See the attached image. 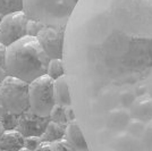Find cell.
Here are the masks:
<instances>
[{
	"label": "cell",
	"instance_id": "ffe728a7",
	"mask_svg": "<svg viewBox=\"0 0 152 151\" xmlns=\"http://www.w3.org/2000/svg\"><path fill=\"white\" fill-rule=\"evenodd\" d=\"M52 151H76L66 140H59L53 143H51Z\"/></svg>",
	"mask_w": 152,
	"mask_h": 151
},
{
	"label": "cell",
	"instance_id": "44dd1931",
	"mask_svg": "<svg viewBox=\"0 0 152 151\" xmlns=\"http://www.w3.org/2000/svg\"><path fill=\"white\" fill-rule=\"evenodd\" d=\"M65 110H66V116H67V118L69 120V123L76 122V115H75V111H74L73 107H72V106H70V107H66Z\"/></svg>",
	"mask_w": 152,
	"mask_h": 151
},
{
	"label": "cell",
	"instance_id": "6da1fadb",
	"mask_svg": "<svg viewBox=\"0 0 152 151\" xmlns=\"http://www.w3.org/2000/svg\"><path fill=\"white\" fill-rule=\"evenodd\" d=\"M110 65L118 106L90 151H152V0H113Z\"/></svg>",
	"mask_w": 152,
	"mask_h": 151
},
{
	"label": "cell",
	"instance_id": "3957f363",
	"mask_svg": "<svg viewBox=\"0 0 152 151\" xmlns=\"http://www.w3.org/2000/svg\"><path fill=\"white\" fill-rule=\"evenodd\" d=\"M78 0H24V12L30 19L49 26L67 25Z\"/></svg>",
	"mask_w": 152,
	"mask_h": 151
},
{
	"label": "cell",
	"instance_id": "5b68a950",
	"mask_svg": "<svg viewBox=\"0 0 152 151\" xmlns=\"http://www.w3.org/2000/svg\"><path fill=\"white\" fill-rule=\"evenodd\" d=\"M0 97L8 113L20 115L30 108L28 83L19 78L7 76L0 83Z\"/></svg>",
	"mask_w": 152,
	"mask_h": 151
},
{
	"label": "cell",
	"instance_id": "277c9868",
	"mask_svg": "<svg viewBox=\"0 0 152 151\" xmlns=\"http://www.w3.org/2000/svg\"><path fill=\"white\" fill-rule=\"evenodd\" d=\"M53 80L49 75H43L28 84L30 110L40 117H49L56 106L53 95Z\"/></svg>",
	"mask_w": 152,
	"mask_h": 151
},
{
	"label": "cell",
	"instance_id": "52a82bcc",
	"mask_svg": "<svg viewBox=\"0 0 152 151\" xmlns=\"http://www.w3.org/2000/svg\"><path fill=\"white\" fill-rule=\"evenodd\" d=\"M67 25H45L37 39L50 59H63V47Z\"/></svg>",
	"mask_w": 152,
	"mask_h": 151
},
{
	"label": "cell",
	"instance_id": "e0dca14e",
	"mask_svg": "<svg viewBox=\"0 0 152 151\" xmlns=\"http://www.w3.org/2000/svg\"><path fill=\"white\" fill-rule=\"evenodd\" d=\"M45 24H42L41 22L35 21V19H28L27 23V27H26V33L28 37H34L37 38L38 34L40 33V31L43 29Z\"/></svg>",
	"mask_w": 152,
	"mask_h": 151
},
{
	"label": "cell",
	"instance_id": "9c48e42d",
	"mask_svg": "<svg viewBox=\"0 0 152 151\" xmlns=\"http://www.w3.org/2000/svg\"><path fill=\"white\" fill-rule=\"evenodd\" d=\"M64 140H66L76 151H90L88 141L76 122H72L67 125Z\"/></svg>",
	"mask_w": 152,
	"mask_h": 151
},
{
	"label": "cell",
	"instance_id": "9a60e30c",
	"mask_svg": "<svg viewBox=\"0 0 152 151\" xmlns=\"http://www.w3.org/2000/svg\"><path fill=\"white\" fill-rule=\"evenodd\" d=\"M65 108L66 107H61V106L56 105V106L53 107V109L51 110L50 116H49V118H50L51 122H55V123L60 124V125H65V126L68 125V124H69V120H68L67 116H66V110H65Z\"/></svg>",
	"mask_w": 152,
	"mask_h": 151
},
{
	"label": "cell",
	"instance_id": "cb8c5ba5",
	"mask_svg": "<svg viewBox=\"0 0 152 151\" xmlns=\"http://www.w3.org/2000/svg\"><path fill=\"white\" fill-rule=\"evenodd\" d=\"M5 127H4V125H2V123H1V120H0V138H1V135L5 133Z\"/></svg>",
	"mask_w": 152,
	"mask_h": 151
},
{
	"label": "cell",
	"instance_id": "4fadbf2b",
	"mask_svg": "<svg viewBox=\"0 0 152 151\" xmlns=\"http://www.w3.org/2000/svg\"><path fill=\"white\" fill-rule=\"evenodd\" d=\"M20 12H24V0H0L1 16H7Z\"/></svg>",
	"mask_w": 152,
	"mask_h": 151
},
{
	"label": "cell",
	"instance_id": "7402d4cb",
	"mask_svg": "<svg viewBox=\"0 0 152 151\" xmlns=\"http://www.w3.org/2000/svg\"><path fill=\"white\" fill-rule=\"evenodd\" d=\"M35 151H52L51 143H49V142H42Z\"/></svg>",
	"mask_w": 152,
	"mask_h": 151
},
{
	"label": "cell",
	"instance_id": "603a6c76",
	"mask_svg": "<svg viewBox=\"0 0 152 151\" xmlns=\"http://www.w3.org/2000/svg\"><path fill=\"white\" fill-rule=\"evenodd\" d=\"M8 113L6 110V108L4 107V103H2V100H1V97H0V120L2 119V117Z\"/></svg>",
	"mask_w": 152,
	"mask_h": 151
},
{
	"label": "cell",
	"instance_id": "484cf974",
	"mask_svg": "<svg viewBox=\"0 0 152 151\" xmlns=\"http://www.w3.org/2000/svg\"><path fill=\"white\" fill-rule=\"evenodd\" d=\"M2 17H4V16H1V15H0V22H1V19H2Z\"/></svg>",
	"mask_w": 152,
	"mask_h": 151
},
{
	"label": "cell",
	"instance_id": "7a4b0ae2",
	"mask_svg": "<svg viewBox=\"0 0 152 151\" xmlns=\"http://www.w3.org/2000/svg\"><path fill=\"white\" fill-rule=\"evenodd\" d=\"M50 58L42 49L39 40L25 37L6 47V70L8 76L32 83L47 74Z\"/></svg>",
	"mask_w": 152,
	"mask_h": 151
},
{
	"label": "cell",
	"instance_id": "4316f807",
	"mask_svg": "<svg viewBox=\"0 0 152 151\" xmlns=\"http://www.w3.org/2000/svg\"><path fill=\"white\" fill-rule=\"evenodd\" d=\"M0 151H1V150H0Z\"/></svg>",
	"mask_w": 152,
	"mask_h": 151
},
{
	"label": "cell",
	"instance_id": "d6986e66",
	"mask_svg": "<svg viewBox=\"0 0 152 151\" xmlns=\"http://www.w3.org/2000/svg\"><path fill=\"white\" fill-rule=\"evenodd\" d=\"M42 143L41 136H27L24 140V147L32 151H35Z\"/></svg>",
	"mask_w": 152,
	"mask_h": 151
},
{
	"label": "cell",
	"instance_id": "d4e9b609",
	"mask_svg": "<svg viewBox=\"0 0 152 151\" xmlns=\"http://www.w3.org/2000/svg\"><path fill=\"white\" fill-rule=\"evenodd\" d=\"M19 151H32V150H30V149H27V148H25V147H24V148H22Z\"/></svg>",
	"mask_w": 152,
	"mask_h": 151
},
{
	"label": "cell",
	"instance_id": "5bb4252c",
	"mask_svg": "<svg viewBox=\"0 0 152 151\" xmlns=\"http://www.w3.org/2000/svg\"><path fill=\"white\" fill-rule=\"evenodd\" d=\"M47 75L50 76L53 81L65 75L63 59H50L47 68Z\"/></svg>",
	"mask_w": 152,
	"mask_h": 151
},
{
	"label": "cell",
	"instance_id": "ac0fdd59",
	"mask_svg": "<svg viewBox=\"0 0 152 151\" xmlns=\"http://www.w3.org/2000/svg\"><path fill=\"white\" fill-rule=\"evenodd\" d=\"M8 74L6 70V47L0 43V83L6 78Z\"/></svg>",
	"mask_w": 152,
	"mask_h": 151
},
{
	"label": "cell",
	"instance_id": "ba28073f",
	"mask_svg": "<svg viewBox=\"0 0 152 151\" xmlns=\"http://www.w3.org/2000/svg\"><path fill=\"white\" fill-rule=\"evenodd\" d=\"M50 118L49 117H40L38 115L33 114L30 110V108L19 115L18 125H17V131H18L24 138L27 136H41L45 133L47 125L49 124Z\"/></svg>",
	"mask_w": 152,
	"mask_h": 151
},
{
	"label": "cell",
	"instance_id": "7c38bea8",
	"mask_svg": "<svg viewBox=\"0 0 152 151\" xmlns=\"http://www.w3.org/2000/svg\"><path fill=\"white\" fill-rule=\"evenodd\" d=\"M66 127L65 125H60L55 122H49V124L47 125L45 133L41 135V140L42 142H49V143H53L56 141L63 140L66 133Z\"/></svg>",
	"mask_w": 152,
	"mask_h": 151
},
{
	"label": "cell",
	"instance_id": "8992f818",
	"mask_svg": "<svg viewBox=\"0 0 152 151\" xmlns=\"http://www.w3.org/2000/svg\"><path fill=\"white\" fill-rule=\"evenodd\" d=\"M28 19L25 12L4 16L0 22V43L8 47L27 37L26 27Z\"/></svg>",
	"mask_w": 152,
	"mask_h": 151
},
{
	"label": "cell",
	"instance_id": "30bf717a",
	"mask_svg": "<svg viewBox=\"0 0 152 151\" xmlns=\"http://www.w3.org/2000/svg\"><path fill=\"white\" fill-rule=\"evenodd\" d=\"M25 138L17 130H9L0 138V150L1 151H19L24 148Z\"/></svg>",
	"mask_w": 152,
	"mask_h": 151
},
{
	"label": "cell",
	"instance_id": "2e32d148",
	"mask_svg": "<svg viewBox=\"0 0 152 151\" xmlns=\"http://www.w3.org/2000/svg\"><path fill=\"white\" fill-rule=\"evenodd\" d=\"M18 119H19V115H14V114L7 113L2 119H1V123L5 127L6 131H9V130H16L17 128V125H18Z\"/></svg>",
	"mask_w": 152,
	"mask_h": 151
},
{
	"label": "cell",
	"instance_id": "8fae6325",
	"mask_svg": "<svg viewBox=\"0 0 152 151\" xmlns=\"http://www.w3.org/2000/svg\"><path fill=\"white\" fill-rule=\"evenodd\" d=\"M53 95H55L56 105L61 106V107H70L72 106L69 89H68L66 75L55 80V82H53Z\"/></svg>",
	"mask_w": 152,
	"mask_h": 151
}]
</instances>
